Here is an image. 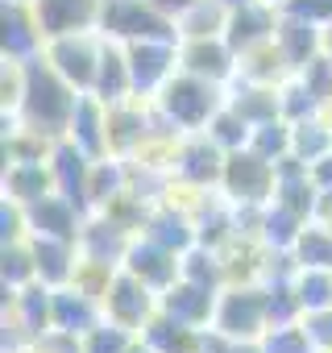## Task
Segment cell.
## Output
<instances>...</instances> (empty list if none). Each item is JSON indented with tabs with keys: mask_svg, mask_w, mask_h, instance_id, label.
<instances>
[{
	"mask_svg": "<svg viewBox=\"0 0 332 353\" xmlns=\"http://www.w3.org/2000/svg\"><path fill=\"white\" fill-rule=\"evenodd\" d=\"M237 50L220 38H183L179 42V71H191L200 79H212V83H229L237 75Z\"/></svg>",
	"mask_w": 332,
	"mask_h": 353,
	"instance_id": "cell-16",
	"label": "cell"
},
{
	"mask_svg": "<svg viewBox=\"0 0 332 353\" xmlns=\"http://www.w3.org/2000/svg\"><path fill=\"white\" fill-rule=\"evenodd\" d=\"M191 353H204V349H191Z\"/></svg>",
	"mask_w": 332,
	"mask_h": 353,
	"instance_id": "cell-52",
	"label": "cell"
},
{
	"mask_svg": "<svg viewBox=\"0 0 332 353\" xmlns=\"http://www.w3.org/2000/svg\"><path fill=\"white\" fill-rule=\"evenodd\" d=\"M87 158H108V104L92 92L79 96V108H75V121H71V133H67Z\"/></svg>",
	"mask_w": 332,
	"mask_h": 353,
	"instance_id": "cell-20",
	"label": "cell"
},
{
	"mask_svg": "<svg viewBox=\"0 0 332 353\" xmlns=\"http://www.w3.org/2000/svg\"><path fill=\"white\" fill-rule=\"evenodd\" d=\"M92 96H100L104 104H125V100H133V79H129L125 42L104 38V50H100V71H96V88H92Z\"/></svg>",
	"mask_w": 332,
	"mask_h": 353,
	"instance_id": "cell-23",
	"label": "cell"
},
{
	"mask_svg": "<svg viewBox=\"0 0 332 353\" xmlns=\"http://www.w3.org/2000/svg\"><path fill=\"white\" fill-rule=\"evenodd\" d=\"M229 108H237L258 129V125L282 117V88L278 83H249V79H241V88L229 96Z\"/></svg>",
	"mask_w": 332,
	"mask_h": 353,
	"instance_id": "cell-25",
	"label": "cell"
},
{
	"mask_svg": "<svg viewBox=\"0 0 332 353\" xmlns=\"http://www.w3.org/2000/svg\"><path fill=\"white\" fill-rule=\"evenodd\" d=\"M125 270L137 274L145 287H154V291L162 295L171 283L183 279V254L166 250L162 241H154V237L141 233V237H133V245H129V254H125Z\"/></svg>",
	"mask_w": 332,
	"mask_h": 353,
	"instance_id": "cell-12",
	"label": "cell"
},
{
	"mask_svg": "<svg viewBox=\"0 0 332 353\" xmlns=\"http://www.w3.org/2000/svg\"><path fill=\"white\" fill-rule=\"evenodd\" d=\"M204 133H208V137H212L220 150H229V154H233V150H245V145H249V137H253V125H249V121H245L237 108H229V100H225V108H220V112L208 121V129H204Z\"/></svg>",
	"mask_w": 332,
	"mask_h": 353,
	"instance_id": "cell-33",
	"label": "cell"
},
{
	"mask_svg": "<svg viewBox=\"0 0 332 353\" xmlns=\"http://www.w3.org/2000/svg\"><path fill=\"white\" fill-rule=\"evenodd\" d=\"M204 353H262V341H233V336H220L212 328L204 336Z\"/></svg>",
	"mask_w": 332,
	"mask_h": 353,
	"instance_id": "cell-45",
	"label": "cell"
},
{
	"mask_svg": "<svg viewBox=\"0 0 332 353\" xmlns=\"http://www.w3.org/2000/svg\"><path fill=\"white\" fill-rule=\"evenodd\" d=\"M183 279H196V283L220 291V287H225V266H220L216 250H208V245H191V250L183 254Z\"/></svg>",
	"mask_w": 332,
	"mask_h": 353,
	"instance_id": "cell-39",
	"label": "cell"
},
{
	"mask_svg": "<svg viewBox=\"0 0 332 353\" xmlns=\"http://www.w3.org/2000/svg\"><path fill=\"white\" fill-rule=\"evenodd\" d=\"M291 154L299 158V162H315V158H324V154H332V125L315 112V117H307V121H295L291 125Z\"/></svg>",
	"mask_w": 332,
	"mask_h": 353,
	"instance_id": "cell-29",
	"label": "cell"
},
{
	"mask_svg": "<svg viewBox=\"0 0 332 353\" xmlns=\"http://www.w3.org/2000/svg\"><path fill=\"white\" fill-rule=\"evenodd\" d=\"M100 34L116 38V42H137V38H171V42H179V26L171 17H162L149 0H104Z\"/></svg>",
	"mask_w": 332,
	"mask_h": 353,
	"instance_id": "cell-5",
	"label": "cell"
},
{
	"mask_svg": "<svg viewBox=\"0 0 332 353\" xmlns=\"http://www.w3.org/2000/svg\"><path fill=\"white\" fill-rule=\"evenodd\" d=\"M50 291H54V328L83 336L87 328H96L104 320V303L96 295H87L83 287L67 283V287H50Z\"/></svg>",
	"mask_w": 332,
	"mask_h": 353,
	"instance_id": "cell-22",
	"label": "cell"
},
{
	"mask_svg": "<svg viewBox=\"0 0 332 353\" xmlns=\"http://www.w3.org/2000/svg\"><path fill=\"white\" fill-rule=\"evenodd\" d=\"M324 54H332V21L324 26Z\"/></svg>",
	"mask_w": 332,
	"mask_h": 353,
	"instance_id": "cell-49",
	"label": "cell"
},
{
	"mask_svg": "<svg viewBox=\"0 0 332 353\" xmlns=\"http://www.w3.org/2000/svg\"><path fill=\"white\" fill-rule=\"evenodd\" d=\"M121 196H125V170H121V162L112 154L108 158H96V166H92V204L96 208H108Z\"/></svg>",
	"mask_w": 332,
	"mask_h": 353,
	"instance_id": "cell-36",
	"label": "cell"
},
{
	"mask_svg": "<svg viewBox=\"0 0 332 353\" xmlns=\"http://www.w3.org/2000/svg\"><path fill=\"white\" fill-rule=\"evenodd\" d=\"M303 328H307V336L315 341V349H332V307L303 312Z\"/></svg>",
	"mask_w": 332,
	"mask_h": 353,
	"instance_id": "cell-44",
	"label": "cell"
},
{
	"mask_svg": "<svg viewBox=\"0 0 332 353\" xmlns=\"http://www.w3.org/2000/svg\"><path fill=\"white\" fill-rule=\"evenodd\" d=\"M274 42L291 67V75H299L320 50H324V30L303 21V17H291V13H278V30H274Z\"/></svg>",
	"mask_w": 332,
	"mask_h": 353,
	"instance_id": "cell-19",
	"label": "cell"
},
{
	"mask_svg": "<svg viewBox=\"0 0 332 353\" xmlns=\"http://www.w3.org/2000/svg\"><path fill=\"white\" fill-rule=\"evenodd\" d=\"M0 279H5V291H21V287L38 283V262H34L30 237L5 245V254H0Z\"/></svg>",
	"mask_w": 332,
	"mask_h": 353,
	"instance_id": "cell-32",
	"label": "cell"
},
{
	"mask_svg": "<svg viewBox=\"0 0 332 353\" xmlns=\"http://www.w3.org/2000/svg\"><path fill=\"white\" fill-rule=\"evenodd\" d=\"M320 112V104L311 100V92L303 88V79L295 75L291 83H282V121H307V117H315Z\"/></svg>",
	"mask_w": 332,
	"mask_h": 353,
	"instance_id": "cell-42",
	"label": "cell"
},
{
	"mask_svg": "<svg viewBox=\"0 0 332 353\" xmlns=\"http://www.w3.org/2000/svg\"><path fill=\"white\" fill-rule=\"evenodd\" d=\"M0 50L13 63H25L46 50V38L38 30L30 0H5V9H0Z\"/></svg>",
	"mask_w": 332,
	"mask_h": 353,
	"instance_id": "cell-15",
	"label": "cell"
},
{
	"mask_svg": "<svg viewBox=\"0 0 332 353\" xmlns=\"http://www.w3.org/2000/svg\"><path fill=\"white\" fill-rule=\"evenodd\" d=\"M220 5H225V9H237V5H245V0H220Z\"/></svg>",
	"mask_w": 332,
	"mask_h": 353,
	"instance_id": "cell-50",
	"label": "cell"
},
{
	"mask_svg": "<svg viewBox=\"0 0 332 353\" xmlns=\"http://www.w3.org/2000/svg\"><path fill=\"white\" fill-rule=\"evenodd\" d=\"M295 295H299L303 312L332 307V270H320V266H299V270H295Z\"/></svg>",
	"mask_w": 332,
	"mask_h": 353,
	"instance_id": "cell-34",
	"label": "cell"
},
{
	"mask_svg": "<svg viewBox=\"0 0 332 353\" xmlns=\"http://www.w3.org/2000/svg\"><path fill=\"white\" fill-rule=\"evenodd\" d=\"M129 245H133L129 225H121L112 212H104V216H87V221H83L79 254H83L87 262H100V266H108V270H121Z\"/></svg>",
	"mask_w": 332,
	"mask_h": 353,
	"instance_id": "cell-17",
	"label": "cell"
},
{
	"mask_svg": "<svg viewBox=\"0 0 332 353\" xmlns=\"http://www.w3.org/2000/svg\"><path fill=\"white\" fill-rule=\"evenodd\" d=\"M295 266H320L332 270V229L328 225H307L295 241Z\"/></svg>",
	"mask_w": 332,
	"mask_h": 353,
	"instance_id": "cell-35",
	"label": "cell"
},
{
	"mask_svg": "<svg viewBox=\"0 0 332 353\" xmlns=\"http://www.w3.org/2000/svg\"><path fill=\"white\" fill-rule=\"evenodd\" d=\"M46 192H54V170L50 158H34V162H9L5 170V196L17 204H34Z\"/></svg>",
	"mask_w": 332,
	"mask_h": 353,
	"instance_id": "cell-24",
	"label": "cell"
},
{
	"mask_svg": "<svg viewBox=\"0 0 332 353\" xmlns=\"http://www.w3.org/2000/svg\"><path fill=\"white\" fill-rule=\"evenodd\" d=\"M307 225H311L307 216H299L295 208H287V204H278V200H270V204L262 208V241H266L270 250H278V254L295 250V241H299V233H303Z\"/></svg>",
	"mask_w": 332,
	"mask_h": 353,
	"instance_id": "cell-28",
	"label": "cell"
},
{
	"mask_svg": "<svg viewBox=\"0 0 332 353\" xmlns=\"http://www.w3.org/2000/svg\"><path fill=\"white\" fill-rule=\"evenodd\" d=\"M225 158H229V150H220L208 133H196V137L179 141L175 174L183 183H191V188H216L225 179Z\"/></svg>",
	"mask_w": 332,
	"mask_h": 353,
	"instance_id": "cell-18",
	"label": "cell"
},
{
	"mask_svg": "<svg viewBox=\"0 0 332 353\" xmlns=\"http://www.w3.org/2000/svg\"><path fill=\"white\" fill-rule=\"evenodd\" d=\"M100 50H104V38H96V34H67V38L46 42V59L54 63V71H59L75 92H92V88H96Z\"/></svg>",
	"mask_w": 332,
	"mask_h": 353,
	"instance_id": "cell-7",
	"label": "cell"
},
{
	"mask_svg": "<svg viewBox=\"0 0 332 353\" xmlns=\"http://www.w3.org/2000/svg\"><path fill=\"white\" fill-rule=\"evenodd\" d=\"M237 75H241V79H249V83H278V79H287V75H291V67H287V59H282L278 42H266V46H258V50L241 54Z\"/></svg>",
	"mask_w": 332,
	"mask_h": 353,
	"instance_id": "cell-30",
	"label": "cell"
},
{
	"mask_svg": "<svg viewBox=\"0 0 332 353\" xmlns=\"http://www.w3.org/2000/svg\"><path fill=\"white\" fill-rule=\"evenodd\" d=\"M262 353H315V341L307 336L303 320H295V324L270 328V332L262 336Z\"/></svg>",
	"mask_w": 332,
	"mask_h": 353,
	"instance_id": "cell-41",
	"label": "cell"
},
{
	"mask_svg": "<svg viewBox=\"0 0 332 353\" xmlns=\"http://www.w3.org/2000/svg\"><path fill=\"white\" fill-rule=\"evenodd\" d=\"M149 5H154V9H158L162 17H171V21L179 26V17H183V13H187L191 5H196V0H149Z\"/></svg>",
	"mask_w": 332,
	"mask_h": 353,
	"instance_id": "cell-47",
	"label": "cell"
},
{
	"mask_svg": "<svg viewBox=\"0 0 332 353\" xmlns=\"http://www.w3.org/2000/svg\"><path fill=\"white\" fill-rule=\"evenodd\" d=\"M34 245V262H38V283L46 287H67L75 283L79 270V241H63V237H30Z\"/></svg>",
	"mask_w": 332,
	"mask_h": 353,
	"instance_id": "cell-21",
	"label": "cell"
},
{
	"mask_svg": "<svg viewBox=\"0 0 332 353\" xmlns=\"http://www.w3.org/2000/svg\"><path fill=\"white\" fill-rule=\"evenodd\" d=\"M25 208V229L30 237H63V241H79L83 233V212L63 196V192H46L42 200L34 204H21Z\"/></svg>",
	"mask_w": 332,
	"mask_h": 353,
	"instance_id": "cell-14",
	"label": "cell"
},
{
	"mask_svg": "<svg viewBox=\"0 0 332 353\" xmlns=\"http://www.w3.org/2000/svg\"><path fill=\"white\" fill-rule=\"evenodd\" d=\"M212 328L233 341H262L270 332V312H266V287L241 283V287H220L216 299V320Z\"/></svg>",
	"mask_w": 332,
	"mask_h": 353,
	"instance_id": "cell-4",
	"label": "cell"
},
{
	"mask_svg": "<svg viewBox=\"0 0 332 353\" xmlns=\"http://www.w3.org/2000/svg\"><path fill=\"white\" fill-rule=\"evenodd\" d=\"M216 299H220L216 287H204L196 279H179L158 295V312H166L171 320H179L187 328H208L216 320Z\"/></svg>",
	"mask_w": 332,
	"mask_h": 353,
	"instance_id": "cell-13",
	"label": "cell"
},
{
	"mask_svg": "<svg viewBox=\"0 0 332 353\" xmlns=\"http://www.w3.org/2000/svg\"><path fill=\"white\" fill-rule=\"evenodd\" d=\"M125 59H129V79H133V100L158 96L179 71V42L171 38H137L125 42Z\"/></svg>",
	"mask_w": 332,
	"mask_h": 353,
	"instance_id": "cell-6",
	"label": "cell"
},
{
	"mask_svg": "<svg viewBox=\"0 0 332 353\" xmlns=\"http://www.w3.org/2000/svg\"><path fill=\"white\" fill-rule=\"evenodd\" d=\"M249 150H258L262 158H270V162H282L287 154H291V121H266V125H258L253 129V137H249Z\"/></svg>",
	"mask_w": 332,
	"mask_h": 353,
	"instance_id": "cell-38",
	"label": "cell"
},
{
	"mask_svg": "<svg viewBox=\"0 0 332 353\" xmlns=\"http://www.w3.org/2000/svg\"><path fill=\"white\" fill-rule=\"evenodd\" d=\"M133 341H137L133 328H125V324H116V320L104 316L96 328L83 332V353H129Z\"/></svg>",
	"mask_w": 332,
	"mask_h": 353,
	"instance_id": "cell-37",
	"label": "cell"
},
{
	"mask_svg": "<svg viewBox=\"0 0 332 353\" xmlns=\"http://www.w3.org/2000/svg\"><path fill=\"white\" fill-rule=\"evenodd\" d=\"M38 30L46 42L67 38V34H92L100 30V9L104 0H30Z\"/></svg>",
	"mask_w": 332,
	"mask_h": 353,
	"instance_id": "cell-10",
	"label": "cell"
},
{
	"mask_svg": "<svg viewBox=\"0 0 332 353\" xmlns=\"http://www.w3.org/2000/svg\"><path fill=\"white\" fill-rule=\"evenodd\" d=\"M220 188L241 208H266L274 200V188H278V162L262 158L249 145L245 150H233L225 158V179H220Z\"/></svg>",
	"mask_w": 332,
	"mask_h": 353,
	"instance_id": "cell-3",
	"label": "cell"
},
{
	"mask_svg": "<svg viewBox=\"0 0 332 353\" xmlns=\"http://www.w3.org/2000/svg\"><path fill=\"white\" fill-rule=\"evenodd\" d=\"M149 137V117L141 104H108V150L112 154H133Z\"/></svg>",
	"mask_w": 332,
	"mask_h": 353,
	"instance_id": "cell-26",
	"label": "cell"
},
{
	"mask_svg": "<svg viewBox=\"0 0 332 353\" xmlns=\"http://www.w3.org/2000/svg\"><path fill=\"white\" fill-rule=\"evenodd\" d=\"M141 233H145V237H154V241H162L166 250H175V254H187V250L200 241L196 221H191L187 212H175V208H158L154 216H145Z\"/></svg>",
	"mask_w": 332,
	"mask_h": 353,
	"instance_id": "cell-27",
	"label": "cell"
},
{
	"mask_svg": "<svg viewBox=\"0 0 332 353\" xmlns=\"http://www.w3.org/2000/svg\"><path fill=\"white\" fill-rule=\"evenodd\" d=\"M154 312H158V291H154V287H145L137 274H129V270L121 266V270L112 274L108 291H104V316L137 332V328H145V324H149V316H154Z\"/></svg>",
	"mask_w": 332,
	"mask_h": 353,
	"instance_id": "cell-8",
	"label": "cell"
},
{
	"mask_svg": "<svg viewBox=\"0 0 332 353\" xmlns=\"http://www.w3.org/2000/svg\"><path fill=\"white\" fill-rule=\"evenodd\" d=\"M274 30H278V5L270 0H245V5L229 9V21H225V42L241 54L274 42Z\"/></svg>",
	"mask_w": 332,
	"mask_h": 353,
	"instance_id": "cell-11",
	"label": "cell"
},
{
	"mask_svg": "<svg viewBox=\"0 0 332 353\" xmlns=\"http://www.w3.org/2000/svg\"><path fill=\"white\" fill-rule=\"evenodd\" d=\"M299 79H303V88L311 92V100L320 104V112H328L332 108V54H315L303 71H299Z\"/></svg>",
	"mask_w": 332,
	"mask_h": 353,
	"instance_id": "cell-40",
	"label": "cell"
},
{
	"mask_svg": "<svg viewBox=\"0 0 332 353\" xmlns=\"http://www.w3.org/2000/svg\"><path fill=\"white\" fill-rule=\"evenodd\" d=\"M79 96H83V92H75V88L54 71V63L46 59V50L21 63V100H17L21 129L38 133V137H46V141H63V137L71 133Z\"/></svg>",
	"mask_w": 332,
	"mask_h": 353,
	"instance_id": "cell-1",
	"label": "cell"
},
{
	"mask_svg": "<svg viewBox=\"0 0 332 353\" xmlns=\"http://www.w3.org/2000/svg\"><path fill=\"white\" fill-rule=\"evenodd\" d=\"M92 166H96V158H87L71 137H63V141H54V150H50V170H54V192H63L83 216H92Z\"/></svg>",
	"mask_w": 332,
	"mask_h": 353,
	"instance_id": "cell-9",
	"label": "cell"
},
{
	"mask_svg": "<svg viewBox=\"0 0 332 353\" xmlns=\"http://www.w3.org/2000/svg\"><path fill=\"white\" fill-rule=\"evenodd\" d=\"M278 13L303 17V21H311V26H320V30H324V26L332 21V0H282Z\"/></svg>",
	"mask_w": 332,
	"mask_h": 353,
	"instance_id": "cell-43",
	"label": "cell"
},
{
	"mask_svg": "<svg viewBox=\"0 0 332 353\" xmlns=\"http://www.w3.org/2000/svg\"><path fill=\"white\" fill-rule=\"evenodd\" d=\"M225 83H212V79H200L191 71H175L166 79V88L154 96V108L171 121L175 129H187V133H200L208 129V121L225 108Z\"/></svg>",
	"mask_w": 332,
	"mask_h": 353,
	"instance_id": "cell-2",
	"label": "cell"
},
{
	"mask_svg": "<svg viewBox=\"0 0 332 353\" xmlns=\"http://www.w3.org/2000/svg\"><path fill=\"white\" fill-rule=\"evenodd\" d=\"M129 353H158V349H154V345L141 336V341H133V345H129Z\"/></svg>",
	"mask_w": 332,
	"mask_h": 353,
	"instance_id": "cell-48",
	"label": "cell"
},
{
	"mask_svg": "<svg viewBox=\"0 0 332 353\" xmlns=\"http://www.w3.org/2000/svg\"><path fill=\"white\" fill-rule=\"evenodd\" d=\"M270 5H282V0H270Z\"/></svg>",
	"mask_w": 332,
	"mask_h": 353,
	"instance_id": "cell-51",
	"label": "cell"
},
{
	"mask_svg": "<svg viewBox=\"0 0 332 353\" xmlns=\"http://www.w3.org/2000/svg\"><path fill=\"white\" fill-rule=\"evenodd\" d=\"M311 179H315L320 192H332V154H324V158L311 162Z\"/></svg>",
	"mask_w": 332,
	"mask_h": 353,
	"instance_id": "cell-46",
	"label": "cell"
},
{
	"mask_svg": "<svg viewBox=\"0 0 332 353\" xmlns=\"http://www.w3.org/2000/svg\"><path fill=\"white\" fill-rule=\"evenodd\" d=\"M229 21V9L220 0H196V5L179 17V42L183 38H220Z\"/></svg>",
	"mask_w": 332,
	"mask_h": 353,
	"instance_id": "cell-31",
	"label": "cell"
}]
</instances>
